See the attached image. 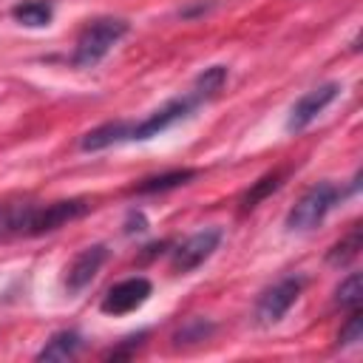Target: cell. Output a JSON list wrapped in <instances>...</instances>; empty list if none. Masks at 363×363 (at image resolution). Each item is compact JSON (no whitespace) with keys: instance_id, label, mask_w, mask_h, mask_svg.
<instances>
[{"instance_id":"1","label":"cell","mask_w":363,"mask_h":363,"mask_svg":"<svg viewBox=\"0 0 363 363\" xmlns=\"http://www.w3.org/2000/svg\"><path fill=\"white\" fill-rule=\"evenodd\" d=\"M128 20L122 17H96L91 20L79 37H77V45H74V54H71V62L77 68H94L99 60L108 57V51L128 34Z\"/></svg>"},{"instance_id":"2","label":"cell","mask_w":363,"mask_h":363,"mask_svg":"<svg viewBox=\"0 0 363 363\" xmlns=\"http://www.w3.org/2000/svg\"><path fill=\"white\" fill-rule=\"evenodd\" d=\"M340 199V190L332 184V182H318L312 184L295 204L292 210L286 213V230L289 233H306V230H315L326 213L337 204Z\"/></svg>"},{"instance_id":"3","label":"cell","mask_w":363,"mask_h":363,"mask_svg":"<svg viewBox=\"0 0 363 363\" xmlns=\"http://www.w3.org/2000/svg\"><path fill=\"white\" fill-rule=\"evenodd\" d=\"M221 238H224L221 227H204V230L187 235L182 244L173 247V252H170V269L176 275H187V272L199 269L218 250Z\"/></svg>"},{"instance_id":"4","label":"cell","mask_w":363,"mask_h":363,"mask_svg":"<svg viewBox=\"0 0 363 363\" xmlns=\"http://www.w3.org/2000/svg\"><path fill=\"white\" fill-rule=\"evenodd\" d=\"M196 105H199V99H196L193 94L176 96V99L164 102L162 108H156V111H153L150 116H145L142 122H130V136H128V142H145V139L159 136L162 130H167V128H173L176 122L187 119V116L196 111Z\"/></svg>"},{"instance_id":"5","label":"cell","mask_w":363,"mask_h":363,"mask_svg":"<svg viewBox=\"0 0 363 363\" xmlns=\"http://www.w3.org/2000/svg\"><path fill=\"white\" fill-rule=\"evenodd\" d=\"M340 91H343V88H340L337 82H323V85L306 91L303 96H298L295 105L289 108L286 130H289V133H301V130H306V128L318 119V113H323V111L337 99Z\"/></svg>"},{"instance_id":"6","label":"cell","mask_w":363,"mask_h":363,"mask_svg":"<svg viewBox=\"0 0 363 363\" xmlns=\"http://www.w3.org/2000/svg\"><path fill=\"white\" fill-rule=\"evenodd\" d=\"M301 289H303V278H284V281H278L275 286H269L261 298H258V303H255V323L258 326H272V323H278L286 312H289V306L301 298Z\"/></svg>"},{"instance_id":"7","label":"cell","mask_w":363,"mask_h":363,"mask_svg":"<svg viewBox=\"0 0 363 363\" xmlns=\"http://www.w3.org/2000/svg\"><path fill=\"white\" fill-rule=\"evenodd\" d=\"M88 210H91V204H88V201H82V199L54 201V204H45V207H37V204H34V207H31V216H28L26 235H43V233H54V230H60L62 224L82 218Z\"/></svg>"},{"instance_id":"8","label":"cell","mask_w":363,"mask_h":363,"mask_svg":"<svg viewBox=\"0 0 363 363\" xmlns=\"http://www.w3.org/2000/svg\"><path fill=\"white\" fill-rule=\"evenodd\" d=\"M153 295V284L142 275L136 278H125L119 284H113L105 295H102V303L99 309L105 315H128V312H136L142 303H147V298Z\"/></svg>"},{"instance_id":"9","label":"cell","mask_w":363,"mask_h":363,"mask_svg":"<svg viewBox=\"0 0 363 363\" xmlns=\"http://www.w3.org/2000/svg\"><path fill=\"white\" fill-rule=\"evenodd\" d=\"M105 258H108V247H105V244H91V247H85L82 252H77V255L71 258V264L65 267V278H62L65 292H71V295L82 292V289L96 278V272L102 269Z\"/></svg>"},{"instance_id":"10","label":"cell","mask_w":363,"mask_h":363,"mask_svg":"<svg viewBox=\"0 0 363 363\" xmlns=\"http://www.w3.org/2000/svg\"><path fill=\"white\" fill-rule=\"evenodd\" d=\"M130 136V122L128 119H116V122H105L94 130H88L82 139H79V147L82 150H105L111 145H119V142H128Z\"/></svg>"},{"instance_id":"11","label":"cell","mask_w":363,"mask_h":363,"mask_svg":"<svg viewBox=\"0 0 363 363\" xmlns=\"http://www.w3.org/2000/svg\"><path fill=\"white\" fill-rule=\"evenodd\" d=\"M82 349V337L74 329H62L51 335V340L37 352V360H71Z\"/></svg>"},{"instance_id":"12","label":"cell","mask_w":363,"mask_h":363,"mask_svg":"<svg viewBox=\"0 0 363 363\" xmlns=\"http://www.w3.org/2000/svg\"><path fill=\"white\" fill-rule=\"evenodd\" d=\"M11 17L20 23V26H28V28H43L51 23L54 17V3L51 0H23L11 9Z\"/></svg>"},{"instance_id":"13","label":"cell","mask_w":363,"mask_h":363,"mask_svg":"<svg viewBox=\"0 0 363 363\" xmlns=\"http://www.w3.org/2000/svg\"><path fill=\"white\" fill-rule=\"evenodd\" d=\"M199 176V170H193V167H182V170H167V173H162V176H150V179H145V182H139L136 187H130L133 193H139V196H145V193H164V190H173V187H182V184H187L190 179H196Z\"/></svg>"},{"instance_id":"14","label":"cell","mask_w":363,"mask_h":363,"mask_svg":"<svg viewBox=\"0 0 363 363\" xmlns=\"http://www.w3.org/2000/svg\"><path fill=\"white\" fill-rule=\"evenodd\" d=\"M34 204H0V238H14V235H26L28 227V216H31Z\"/></svg>"},{"instance_id":"15","label":"cell","mask_w":363,"mask_h":363,"mask_svg":"<svg viewBox=\"0 0 363 363\" xmlns=\"http://www.w3.org/2000/svg\"><path fill=\"white\" fill-rule=\"evenodd\" d=\"M224 85H227V68H224V65H210V68H204V71L196 77L193 96H196L199 102H207V99L218 96Z\"/></svg>"},{"instance_id":"16","label":"cell","mask_w":363,"mask_h":363,"mask_svg":"<svg viewBox=\"0 0 363 363\" xmlns=\"http://www.w3.org/2000/svg\"><path fill=\"white\" fill-rule=\"evenodd\" d=\"M360 247H363L360 227H354L349 235H343V238L326 252V261H329L332 267H346V264H352V261L360 255Z\"/></svg>"},{"instance_id":"17","label":"cell","mask_w":363,"mask_h":363,"mask_svg":"<svg viewBox=\"0 0 363 363\" xmlns=\"http://www.w3.org/2000/svg\"><path fill=\"white\" fill-rule=\"evenodd\" d=\"M281 187V173L278 170H272V173H267V176H261L247 193H244V199H241V213H247V210H252V207H258V201H264L272 190H278Z\"/></svg>"},{"instance_id":"18","label":"cell","mask_w":363,"mask_h":363,"mask_svg":"<svg viewBox=\"0 0 363 363\" xmlns=\"http://www.w3.org/2000/svg\"><path fill=\"white\" fill-rule=\"evenodd\" d=\"M360 295H363V289H360V272H352L346 281H340V286L335 289V303L340 306V309H360Z\"/></svg>"},{"instance_id":"19","label":"cell","mask_w":363,"mask_h":363,"mask_svg":"<svg viewBox=\"0 0 363 363\" xmlns=\"http://www.w3.org/2000/svg\"><path fill=\"white\" fill-rule=\"evenodd\" d=\"M357 340H363V315H360V309H352L346 326L337 335V343L340 346H354Z\"/></svg>"},{"instance_id":"20","label":"cell","mask_w":363,"mask_h":363,"mask_svg":"<svg viewBox=\"0 0 363 363\" xmlns=\"http://www.w3.org/2000/svg\"><path fill=\"white\" fill-rule=\"evenodd\" d=\"M210 332H213V326H210V323H204L201 318H193V320H190V323H187L184 329H179V332H176V340H179V343H190V340H204V337H207Z\"/></svg>"},{"instance_id":"21","label":"cell","mask_w":363,"mask_h":363,"mask_svg":"<svg viewBox=\"0 0 363 363\" xmlns=\"http://www.w3.org/2000/svg\"><path fill=\"white\" fill-rule=\"evenodd\" d=\"M145 337H147V332H139V335H130V337H125L116 349H111L105 357H113V360H122V357H133L139 349H142V343H145Z\"/></svg>"}]
</instances>
